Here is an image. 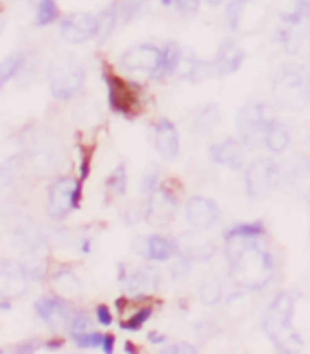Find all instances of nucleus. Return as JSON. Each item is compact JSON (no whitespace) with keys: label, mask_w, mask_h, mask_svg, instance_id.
<instances>
[{"label":"nucleus","mask_w":310,"mask_h":354,"mask_svg":"<svg viewBox=\"0 0 310 354\" xmlns=\"http://www.w3.org/2000/svg\"><path fill=\"white\" fill-rule=\"evenodd\" d=\"M231 278L238 287L258 291L274 278V260L254 243H245L231 254Z\"/></svg>","instance_id":"1"},{"label":"nucleus","mask_w":310,"mask_h":354,"mask_svg":"<svg viewBox=\"0 0 310 354\" xmlns=\"http://www.w3.org/2000/svg\"><path fill=\"white\" fill-rule=\"evenodd\" d=\"M294 306L296 298L292 292H280L271 301V306L267 307L265 316H263V333L280 351H292L294 347L303 345V339L292 324Z\"/></svg>","instance_id":"2"},{"label":"nucleus","mask_w":310,"mask_h":354,"mask_svg":"<svg viewBox=\"0 0 310 354\" xmlns=\"http://www.w3.org/2000/svg\"><path fill=\"white\" fill-rule=\"evenodd\" d=\"M272 95L287 111H301L310 102V73L300 64H285L272 80Z\"/></svg>","instance_id":"3"},{"label":"nucleus","mask_w":310,"mask_h":354,"mask_svg":"<svg viewBox=\"0 0 310 354\" xmlns=\"http://www.w3.org/2000/svg\"><path fill=\"white\" fill-rule=\"evenodd\" d=\"M82 62L71 53L59 55L49 66V89L57 100H69L73 98L84 86Z\"/></svg>","instance_id":"4"},{"label":"nucleus","mask_w":310,"mask_h":354,"mask_svg":"<svg viewBox=\"0 0 310 354\" xmlns=\"http://www.w3.org/2000/svg\"><path fill=\"white\" fill-rule=\"evenodd\" d=\"M272 111L262 102H249L238 111L236 129L242 142L249 147H256L265 140L267 129L272 126Z\"/></svg>","instance_id":"5"},{"label":"nucleus","mask_w":310,"mask_h":354,"mask_svg":"<svg viewBox=\"0 0 310 354\" xmlns=\"http://www.w3.org/2000/svg\"><path fill=\"white\" fill-rule=\"evenodd\" d=\"M281 178L280 165L272 158H256L245 173V189L252 200L269 198Z\"/></svg>","instance_id":"6"},{"label":"nucleus","mask_w":310,"mask_h":354,"mask_svg":"<svg viewBox=\"0 0 310 354\" xmlns=\"http://www.w3.org/2000/svg\"><path fill=\"white\" fill-rule=\"evenodd\" d=\"M82 185L78 180L64 178L55 180L48 193V213L53 220L66 218L73 209L80 205L82 198Z\"/></svg>","instance_id":"7"},{"label":"nucleus","mask_w":310,"mask_h":354,"mask_svg":"<svg viewBox=\"0 0 310 354\" xmlns=\"http://www.w3.org/2000/svg\"><path fill=\"white\" fill-rule=\"evenodd\" d=\"M62 149L59 147V142L48 131L39 133L31 138V146H28V156L33 165V169H39L40 173H51L60 165V156Z\"/></svg>","instance_id":"8"},{"label":"nucleus","mask_w":310,"mask_h":354,"mask_svg":"<svg viewBox=\"0 0 310 354\" xmlns=\"http://www.w3.org/2000/svg\"><path fill=\"white\" fill-rule=\"evenodd\" d=\"M60 35L71 44H84L93 40L98 37V17L84 11L69 13L60 22Z\"/></svg>","instance_id":"9"},{"label":"nucleus","mask_w":310,"mask_h":354,"mask_svg":"<svg viewBox=\"0 0 310 354\" xmlns=\"http://www.w3.org/2000/svg\"><path fill=\"white\" fill-rule=\"evenodd\" d=\"M178 198L167 189H155L149 194L146 204V220L153 227H165L176 216Z\"/></svg>","instance_id":"10"},{"label":"nucleus","mask_w":310,"mask_h":354,"mask_svg":"<svg viewBox=\"0 0 310 354\" xmlns=\"http://www.w3.org/2000/svg\"><path fill=\"white\" fill-rule=\"evenodd\" d=\"M104 80L107 86V98L113 111L122 113L126 117H131L133 113L138 111V95L131 89L129 84H126L117 75L104 71Z\"/></svg>","instance_id":"11"},{"label":"nucleus","mask_w":310,"mask_h":354,"mask_svg":"<svg viewBox=\"0 0 310 354\" xmlns=\"http://www.w3.org/2000/svg\"><path fill=\"white\" fill-rule=\"evenodd\" d=\"M162 49L153 44H138L133 46L122 55L120 64L124 69L131 73H149L153 75L160 64Z\"/></svg>","instance_id":"12"},{"label":"nucleus","mask_w":310,"mask_h":354,"mask_svg":"<svg viewBox=\"0 0 310 354\" xmlns=\"http://www.w3.org/2000/svg\"><path fill=\"white\" fill-rule=\"evenodd\" d=\"M133 249L138 257H144L151 262H167L180 254L178 243L169 238L153 234V236H138L133 243Z\"/></svg>","instance_id":"13"},{"label":"nucleus","mask_w":310,"mask_h":354,"mask_svg":"<svg viewBox=\"0 0 310 354\" xmlns=\"http://www.w3.org/2000/svg\"><path fill=\"white\" fill-rule=\"evenodd\" d=\"M35 310L44 324L53 329L69 327V322L73 318L75 310L69 307L66 298L62 296H44L35 304Z\"/></svg>","instance_id":"14"},{"label":"nucleus","mask_w":310,"mask_h":354,"mask_svg":"<svg viewBox=\"0 0 310 354\" xmlns=\"http://www.w3.org/2000/svg\"><path fill=\"white\" fill-rule=\"evenodd\" d=\"M185 216L196 231H205V229L213 227L218 220V204L205 196H193L185 205Z\"/></svg>","instance_id":"15"},{"label":"nucleus","mask_w":310,"mask_h":354,"mask_svg":"<svg viewBox=\"0 0 310 354\" xmlns=\"http://www.w3.org/2000/svg\"><path fill=\"white\" fill-rule=\"evenodd\" d=\"M243 142L236 138H225L222 142H216L209 149V155L214 164H220L231 171H240L245 164V153H243Z\"/></svg>","instance_id":"16"},{"label":"nucleus","mask_w":310,"mask_h":354,"mask_svg":"<svg viewBox=\"0 0 310 354\" xmlns=\"http://www.w3.org/2000/svg\"><path fill=\"white\" fill-rule=\"evenodd\" d=\"M155 147L164 160H175L180 153V135L176 126L167 118L155 124Z\"/></svg>","instance_id":"17"},{"label":"nucleus","mask_w":310,"mask_h":354,"mask_svg":"<svg viewBox=\"0 0 310 354\" xmlns=\"http://www.w3.org/2000/svg\"><path fill=\"white\" fill-rule=\"evenodd\" d=\"M243 60H245V51L234 40H223L214 59V66L220 77H227L242 68Z\"/></svg>","instance_id":"18"},{"label":"nucleus","mask_w":310,"mask_h":354,"mask_svg":"<svg viewBox=\"0 0 310 354\" xmlns=\"http://www.w3.org/2000/svg\"><path fill=\"white\" fill-rule=\"evenodd\" d=\"M126 281V289L131 295H146L149 291H155L160 283V274L153 267H138L127 277H122Z\"/></svg>","instance_id":"19"},{"label":"nucleus","mask_w":310,"mask_h":354,"mask_svg":"<svg viewBox=\"0 0 310 354\" xmlns=\"http://www.w3.org/2000/svg\"><path fill=\"white\" fill-rule=\"evenodd\" d=\"M0 274H2V295H4V298L19 296L20 292H24L28 277H26L22 266H19L15 262H10V260H4L2 262V269H0Z\"/></svg>","instance_id":"20"},{"label":"nucleus","mask_w":310,"mask_h":354,"mask_svg":"<svg viewBox=\"0 0 310 354\" xmlns=\"http://www.w3.org/2000/svg\"><path fill=\"white\" fill-rule=\"evenodd\" d=\"M220 118H222L220 107L216 104H205V106L198 107L193 115L191 129L198 135H209L211 131H214V127L218 126Z\"/></svg>","instance_id":"21"},{"label":"nucleus","mask_w":310,"mask_h":354,"mask_svg":"<svg viewBox=\"0 0 310 354\" xmlns=\"http://www.w3.org/2000/svg\"><path fill=\"white\" fill-rule=\"evenodd\" d=\"M51 283H53L55 291L59 292V296H62L66 300L82 295V281L78 280L77 274L69 269H60L59 272H55Z\"/></svg>","instance_id":"22"},{"label":"nucleus","mask_w":310,"mask_h":354,"mask_svg":"<svg viewBox=\"0 0 310 354\" xmlns=\"http://www.w3.org/2000/svg\"><path fill=\"white\" fill-rule=\"evenodd\" d=\"M182 64V51H180V46L175 44V42H169L167 46L162 48V57L158 68L151 77L155 80H162V78L169 77L178 69V66Z\"/></svg>","instance_id":"23"},{"label":"nucleus","mask_w":310,"mask_h":354,"mask_svg":"<svg viewBox=\"0 0 310 354\" xmlns=\"http://www.w3.org/2000/svg\"><path fill=\"white\" fill-rule=\"evenodd\" d=\"M265 146L272 153H283L287 147L291 146V133L285 126H281L280 122H272V126L267 129Z\"/></svg>","instance_id":"24"},{"label":"nucleus","mask_w":310,"mask_h":354,"mask_svg":"<svg viewBox=\"0 0 310 354\" xmlns=\"http://www.w3.org/2000/svg\"><path fill=\"white\" fill-rule=\"evenodd\" d=\"M265 234V227L262 222H252V223H238L234 227H231L225 234L227 242H254L256 238Z\"/></svg>","instance_id":"25"},{"label":"nucleus","mask_w":310,"mask_h":354,"mask_svg":"<svg viewBox=\"0 0 310 354\" xmlns=\"http://www.w3.org/2000/svg\"><path fill=\"white\" fill-rule=\"evenodd\" d=\"M98 37L100 39H107L113 31L117 30V24L120 22V17H118L117 6L111 4L109 8L98 13Z\"/></svg>","instance_id":"26"},{"label":"nucleus","mask_w":310,"mask_h":354,"mask_svg":"<svg viewBox=\"0 0 310 354\" xmlns=\"http://www.w3.org/2000/svg\"><path fill=\"white\" fill-rule=\"evenodd\" d=\"M60 11L55 0H39L37 4V15H35V24L37 26H49L55 20H59Z\"/></svg>","instance_id":"27"},{"label":"nucleus","mask_w":310,"mask_h":354,"mask_svg":"<svg viewBox=\"0 0 310 354\" xmlns=\"http://www.w3.org/2000/svg\"><path fill=\"white\" fill-rule=\"evenodd\" d=\"M26 64V55L24 53H11L10 57H6L0 64V82L6 84L10 82L11 78L19 73L22 66Z\"/></svg>","instance_id":"28"},{"label":"nucleus","mask_w":310,"mask_h":354,"mask_svg":"<svg viewBox=\"0 0 310 354\" xmlns=\"http://www.w3.org/2000/svg\"><path fill=\"white\" fill-rule=\"evenodd\" d=\"M147 2H149V0H117L115 6H117L120 22H129V20L136 19V17L144 11Z\"/></svg>","instance_id":"29"},{"label":"nucleus","mask_w":310,"mask_h":354,"mask_svg":"<svg viewBox=\"0 0 310 354\" xmlns=\"http://www.w3.org/2000/svg\"><path fill=\"white\" fill-rule=\"evenodd\" d=\"M200 300L205 306H214L222 300V283L216 278H207L200 286Z\"/></svg>","instance_id":"30"},{"label":"nucleus","mask_w":310,"mask_h":354,"mask_svg":"<svg viewBox=\"0 0 310 354\" xmlns=\"http://www.w3.org/2000/svg\"><path fill=\"white\" fill-rule=\"evenodd\" d=\"M107 191L115 196H122L127 191V171L124 165H118L117 169L113 171L109 178L106 180Z\"/></svg>","instance_id":"31"},{"label":"nucleus","mask_w":310,"mask_h":354,"mask_svg":"<svg viewBox=\"0 0 310 354\" xmlns=\"http://www.w3.org/2000/svg\"><path fill=\"white\" fill-rule=\"evenodd\" d=\"M214 75H218V71H216V66L211 62L193 60L189 68H187V77L193 82H202V80H207V78L214 77Z\"/></svg>","instance_id":"32"},{"label":"nucleus","mask_w":310,"mask_h":354,"mask_svg":"<svg viewBox=\"0 0 310 354\" xmlns=\"http://www.w3.org/2000/svg\"><path fill=\"white\" fill-rule=\"evenodd\" d=\"M256 2V0H231L227 6V22L229 28L233 31H236L240 28V22H242L243 10L247 8L249 4Z\"/></svg>","instance_id":"33"},{"label":"nucleus","mask_w":310,"mask_h":354,"mask_svg":"<svg viewBox=\"0 0 310 354\" xmlns=\"http://www.w3.org/2000/svg\"><path fill=\"white\" fill-rule=\"evenodd\" d=\"M104 336L106 335H100V333H88V330H84V333H73L75 344H77L80 349L102 347Z\"/></svg>","instance_id":"34"},{"label":"nucleus","mask_w":310,"mask_h":354,"mask_svg":"<svg viewBox=\"0 0 310 354\" xmlns=\"http://www.w3.org/2000/svg\"><path fill=\"white\" fill-rule=\"evenodd\" d=\"M151 315H153V309L151 307H144V309L136 310L135 315L129 318L127 322H122V329L124 330H140L144 325H146V322L149 320Z\"/></svg>","instance_id":"35"},{"label":"nucleus","mask_w":310,"mask_h":354,"mask_svg":"<svg viewBox=\"0 0 310 354\" xmlns=\"http://www.w3.org/2000/svg\"><path fill=\"white\" fill-rule=\"evenodd\" d=\"M158 180H160L158 167H156V165H149V167L144 171V176H142V184H140L142 193L151 194L155 189H158Z\"/></svg>","instance_id":"36"},{"label":"nucleus","mask_w":310,"mask_h":354,"mask_svg":"<svg viewBox=\"0 0 310 354\" xmlns=\"http://www.w3.org/2000/svg\"><path fill=\"white\" fill-rule=\"evenodd\" d=\"M165 6H173L178 11L185 13V15H189V13H196L198 11L200 0H162Z\"/></svg>","instance_id":"37"},{"label":"nucleus","mask_w":310,"mask_h":354,"mask_svg":"<svg viewBox=\"0 0 310 354\" xmlns=\"http://www.w3.org/2000/svg\"><path fill=\"white\" fill-rule=\"evenodd\" d=\"M89 327H91V320H89L84 313H75L71 322H69V330H71V335H73V333H84V330H88Z\"/></svg>","instance_id":"38"},{"label":"nucleus","mask_w":310,"mask_h":354,"mask_svg":"<svg viewBox=\"0 0 310 354\" xmlns=\"http://www.w3.org/2000/svg\"><path fill=\"white\" fill-rule=\"evenodd\" d=\"M97 318L104 327H109L113 324V315L111 310L107 309V306H98L97 307Z\"/></svg>","instance_id":"39"},{"label":"nucleus","mask_w":310,"mask_h":354,"mask_svg":"<svg viewBox=\"0 0 310 354\" xmlns=\"http://www.w3.org/2000/svg\"><path fill=\"white\" fill-rule=\"evenodd\" d=\"M165 353H198V349H196V347H193V345L185 344V342H178V344L167 347V349H165Z\"/></svg>","instance_id":"40"},{"label":"nucleus","mask_w":310,"mask_h":354,"mask_svg":"<svg viewBox=\"0 0 310 354\" xmlns=\"http://www.w3.org/2000/svg\"><path fill=\"white\" fill-rule=\"evenodd\" d=\"M113 349H115V336L113 335H106L104 336V344H102V351L104 353H113Z\"/></svg>","instance_id":"41"},{"label":"nucleus","mask_w":310,"mask_h":354,"mask_svg":"<svg viewBox=\"0 0 310 354\" xmlns=\"http://www.w3.org/2000/svg\"><path fill=\"white\" fill-rule=\"evenodd\" d=\"M149 342L151 344H164L165 336L160 335V333H156V330H153V333H149Z\"/></svg>","instance_id":"42"},{"label":"nucleus","mask_w":310,"mask_h":354,"mask_svg":"<svg viewBox=\"0 0 310 354\" xmlns=\"http://www.w3.org/2000/svg\"><path fill=\"white\" fill-rule=\"evenodd\" d=\"M209 6H220L223 2V0H205Z\"/></svg>","instance_id":"43"},{"label":"nucleus","mask_w":310,"mask_h":354,"mask_svg":"<svg viewBox=\"0 0 310 354\" xmlns=\"http://www.w3.org/2000/svg\"><path fill=\"white\" fill-rule=\"evenodd\" d=\"M126 351L127 353H133V351H135V347H133L131 344H126Z\"/></svg>","instance_id":"44"}]
</instances>
